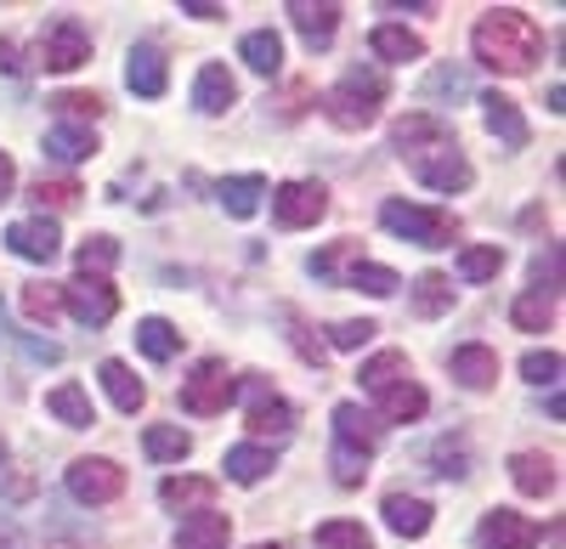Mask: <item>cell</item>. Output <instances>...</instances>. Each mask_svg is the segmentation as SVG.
<instances>
[{
  "label": "cell",
  "instance_id": "obj_1",
  "mask_svg": "<svg viewBox=\"0 0 566 549\" xmlns=\"http://www.w3.org/2000/svg\"><path fill=\"white\" fill-rule=\"evenodd\" d=\"M470 52H476V63L493 68V74H533L538 57H544V29L515 7H493V12L476 18V29H470Z\"/></svg>",
  "mask_w": 566,
  "mask_h": 549
},
{
  "label": "cell",
  "instance_id": "obj_2",
  "mask_svg": "<svg viewBox=\"0 0 566 549\" xmlns=\"http://www.w3.org/2000/svg\"><path fill=\"white\" fill-rule=\"evenodd\" d=\"M380 103H386V74L380 68H352L323 97V114L335 119L340 130H368L374 119H380Z\"/></svg>",
  "mask_w": 566,
  "mask_h": 549
},
{
  "label": "cell",
  "instance_id": "obj_3",
  "mask_svg": "<svg viewBox=\"0 0 566 549\" xmlns=\"http://www.w3.org/2000/svg\"><path fill=\"white\" fill-rule=\"evenodd\" d=\"M380 226L419 250H448L459 239V221L448 210H431V204H408V199H386L380 204Z\"/></svg>",
  "mask_w": 566,
  "mask_h": 549
},
{
  "label": "cell",
  "instance_id": "obj_4",
  "mask_svg": "<svg viewBox=\"0 0 566 549\" xmlns=\"http://www.w3.org/2000/svg\"><path fill=\"white\" fill-rule=\"evenodd\" d=\"M239 397V380L227 374V362L221 357H205L193 374L181 380V408L187 414H199V420H210V414H227V402Z\"/></svg>",
  "mask_w": 566,
  "mask_h": 549
},
{
  "label": "cell",
  "instance_id": "obj_5",
  "mask_svg": "<svg viewBox=\"0 0 566 549\" xmlns=\"http://www.w3.org/2000/svg\"><path fill=\"white\" fill-rule=\"evenodd\" d=\"M424 188L431 193H464L470 181H476V170H470V159L459 154V142L448 136V142H437V148H424V154H413V159H402Z\"/></svg>",
  "mask_w": 566,
  "mask_h": 549
},
{
  "label": "cell",
  "instance_id": "obj_6",
  "mask_svg": "<svg viewBox=\"0 0 566 549\" xmlns=\"http://www.w3.org/2000/svg\"><path fill=\"white\" fill-rule=\"evenodd\" d=\"M91 63V29L80 18H52L40 34V68H52V74H74Z\"/></svg>",
  "mask_w": 566,
  "mask_h": 549
},
{
  "label": "cell",
  "instance_id": "obj_7",
  "mask_svg": "<svg viewBox=\"0 0 566 549\" xmlns=\"http://www.w3.org/2000/svg\"><path fill=\"white\" fill-rule=\"evenodd\" d=\"M323 215H328L323 181H283V188H272V221L290 226V233H301V226H317Z\"/></svg>",
  "mask_w": 566,
  "mask_h": 549
},
{
  "label": "cell",
  "instance_id": "obj_8",
  "mask_svg": "<svg viewBox=\"0 0 566 549\" xmlns=\"http://www.w3.org/2000/svg\"><path fill=\"white\" fill-rule=\"evenodd\" d=\"M63 312L85 329H103L119 312V289L108 278H74V284H63Z\"/></svg>",
  "mask_w": 566,
  "mask_h": 549
},
{
  "label": "cell",
  "instance_id": "obj_9",
  "mask_svg": "<svg viewBox=\"0 0 566 549\" xmlns=\"http://www.w3.org/2000/svg\"><path fill=\"white\" fill-rule=\"evenodd\" d=\"M69 493L80 505H114L125 493V471L114 460H74L69 465Z\"/></svg>",
  "mask_w": 566,
  "mask_h": 549
},
{
  "label": "cell",
  "instance_id": "obj_10",
  "mask_svg": "<svg viewBox=\"0 0 566 549\" xmlns=\"http://www.w3.org/2000/svg\"><path fill=\"white\" fill-rule=\"evenodd\" d=\"M244 397H250V431H255V436H290V431H295V408L283 402L261 374H250Z\"/></svg>",
  "mask_w": 566,
  "mask_h": 549
},
{
  "label": "cell",
  "instance_id": "obj_11",
  "mask_svg": "<svg viewBox=\"0 0 566 549\" xmlns=\"http://www.w3.org/2000/svg\"><path fill=\"white\" fill-rule=\"evenodd\" d=\"M7 250L34 261V266H52L57 250H63V233H57V221H45V215L40 221H12L7 226Z\"/></svg>",
  "mask_w": 566,
  "mask_h": 549
},
{
  "label": "cell",
  "instance_id": "obj_12",
  "mask_svg": "<svg viewBox=\"0 0 566 549\" xmlns=\"http://www.w3.org/2000/svg\"><path fill=\"white\" fill-rule=\"evenodd\" d=\"M482 549H538V521L533 516H515V510H488L476 527Z\"/></svg>",
  "mask_w": 566,
  "mask_h": 549
},
{
  "label": "cell",
  "instance_id": "obj_13",
  "mask_svg": "<svg viewBox=\"0 0 566 549\" xmlns=\"http://www.w3.org/2000/svg\"><path fill=\"white\" fill-rule=\"evenodd\" d=\"M448 125L437 119V114H402L397 125H391V154L397 159H413V154H424V148H437V142H448Z\"/></svg>",
  "mask_w": 566,
  "mask_h": 549
},
{
  "label": "cell",
  "instance_id": "obj_14",
  "mask_svg": "<svg viewBox=\"0 0 566 549\" xmlns=\"http://www.w3.org/2000/svg\"><path fill=\"white\" fill-rule=\"evenodd\" d=\"M380 436H386L380 420H374L363 402H340V408H335V442H340V447H352V453H374V447H380Z\"/></svg>",
  "mask_w": 566,
  "mask_h": 549
},
{
  "label": "cell",
  "instance_id": "obj_15",
  "mask_svg": "<svg viewBox=\"0 0 566 549\" xmlns=\"http://www.w3.org/2000/svg\"><path fill=\"white\" fill-rule=\"evenodd\" d=\"M448 369L464 391H488V386H499V351L493 346H459L448 357Z\"/></svg>",
  "mask_w": 566,
  "mask_h": 549
},
{
  "label": "cell",
  "instance_id": "obj_16",
  "mask_svg": "<svg viewBox=\"0 0 566 549\" xmlns=\"http://www.w3.org/2000/svg\"><path fill=\"white\" fill-rule=\"evenodd\" d=\"M125 85L136 91V97H165L170 68H165V57L154 52V45H130V57H125Z\"/></svg>",
  "mask_w": 566,
  "mask_h": 549
},
{
  "label": "cell",
  "instance_id": "obj_17",
  "mask_svg": "<svg viewBox=\"0 0 566 549\" xmlns=\"http://www.w3.org/2000/svg\"><path fill=\"white\" fill-rule=\"evenodd\" d=\"M374 402H380V414L391 425H413V420H424V408H431V397H424V386L413 374L397 380V386H386V391H374Z\"/></svg>",
  "mask_w": 566,
  "mask_h": 549
},
{
  "label": "cell",
  "instance_id": "obj_18",
  "mask_svg": "<svg viewBox=\"0 0 566 549\" xmlns=\"http://www.w3.org/2000/svg\"><path fill=\"white\" fill-rule=\"evenodd\" d=\"M221 471H227V482L255 487V482H266V476L277 471V460H272V447H261V442H239V447H227Z\"/></svg>",
  "mask_w": 566,
  "mask_h": 549
},
{
  "label": "cell",
  "instance_id": "obj_19",
  "mask_svg": "<svg viewBox=\"0 0 566 549\" xmlns=\"http://www.w3.org/2000/svg\"><path fill=\"white\" fill-rule=\"evenodd\" d=\"M232 103H239V80H232L221 63H205L199 80H193V108L199 114H227Z\"/></svg>",
  "mask_w": 566,
  "mask_h": 549
},
{
  "label": "cell",
  "instance_id": "obj_20",
  "mask_svg": "<svg viewBox=\"0 0 566 549\" xmlns=\"http://www.w3.org/2000/svg\"><path fill=\"white\" fill-rule=\"evenodd\" d=\"M290 23L301 29V40L312 45V52H323V45L335 40V29H340V7H328V0H323V7H312V0H295Z\"/></svg>",
  "mask_w": 566,
  "mask_h": 549
},
{
  "label": "cell",
  "instance_id": "obj_21",
  "mask_svg": "<svg viewBox=\"0 0 566 549\" xmlns=\"http://www.w3.org/2000/svg\"><path fill=\"white\" fill-rule=\"evenodd\" d=\"M380 516H386V527L397 532V538H424L431 532V505H424V498H408V493H391L386 505H380Z\"/></svg>",
  "mask_w": 566,
  "mask_h": 549
},
{
  "label": "cell",
  "instance_id": "obj_22",
  "mask_svg": "<svg viewBox=\"0 0 566 549\" xmlns=\"http://www.w3.org/2000/svg\"><path fill=\"white\" fill-rule=\"evenodd\" d=\"M210 498H216V482H205V476H170V482H159V505L181 510V516L210 510Z\"/></svg>",
  "mask_w": 566,
  "mask_h": 549
},
{
  "label": "cell",
  "instance_id": "obj_23",
  "mask_svg": "<svg viewBox=\"0 0 566 549\" xmlns=\"http://www.w3.org/2000/svg\"><path fill=\"white\" fill-rule=\"evenodd\" d=\"M97 380H103V391H108V402L119 408V414H136V408L148 402V386H142V380L130 374V362H119V357H108V362H103Z\"/></svg>",
  "mask_w": 566,
  "mask_h": 549
},
{
  "label": "cell",
  "instance_id": "obj_24",
  "mask_svg": "<svg viewBox=\"0 0 566 549\" xmlns=\"http://www.w3.org/2000/svg\"><path fill=\"white\" fill-rule=\"evenodd\" d=\"M368 45H374V57H380V63H419L424 57V40L413 29H402V23H374Z\"/></svg>",
  "mask_w": 566,
  "mask_h": 549
},
{
  "label": "cell",
  "instance_id": "obj_25",
  "mask_svg": "<svg viewBox=\"0 0 566 549\" xmlns=\"http://www.w3.org/2000/svg\"><path fill=\"white\" fill-rule=\"evenodd\" d=\"M482 119H488V130L499 136L504 148H527V119H522V108H515L510 97L488 91V97H482Z\"/></svg>",
  "mask_w": 566,
  "mask_h": 549
},
{
  "label": "cell",
  "instance_id": "obj_26",
  "mask_svg": "<svg viewBox=\"0 0 566 549\" xmlns=\"http://www.w3.org/2000/svg\"><path fill=\"white\" fill-rule=\"evenodd\" d=\"M45 414H52V420H63L69 431L97 425V414H91V397H85L74 380H63V386H52V391H45Z\"/></svg>",
  "mask_w": 566,
  "mask_h": 549
},
{
  "label": "cell",
  "instance_id": "obj_27",
  "mask_svg": "<svg viewBox=\"0 0 566 549\" xmlns=\"http://www.w3.org/2000/svg\"><path fill=\"white\" fill-rule=\"evenodd\" d=\"M510 482L515 487H522L527 498H544V493H555V460H549V453H515V460H510Z\"/></svg>",
  "mask_w": 566,
  "mask_h": 549
},
{
  "label": "cell",
  "instance_id": "obj_28",
  "mask_svg": "<svg viewBox=\"0 0 566 549\" xmlns=\"http://www.w3.org/2000/svg\"><path fill=\"white\" fill-rule=\"evenodd\" d=\"M216 193H221V210L232 221H250L261 210V199H266V176H227Z\"/></svg>",
  "mask_w": 566,
  "mask_h": 549
},
{
  "label": "cell",
  "instance_id": "obj_29",
  "mask_svg": "<svg viewBox=\"0 0 566 549\" xmlns=\"http://www.w3.org/2000/svg\"><path fill=\"white\" fill-rule=\"evenodd\" d=\"M232 538V521L216 516V510H199V516H187L181 532H176V549H227Z\"/></svg>",
  "mask_w": 566,
  "mask_h": 549
},
{
  "label": "cell",
  "instance_id": "obj_30",
  "mask_svg": "<svg viewBox=\"0 0 566 549\" xmlns=\"http://www.w3.org/2000/svg\"><path fill=\"white\" fill-rule=\"evenodd\" d=\"M45 154L63 159V165H80V159L97 154V130L91 125H52L45 130Z\"/></svg>",
  "mask_w": 566,
  "mask_h": 549
},
{
  "label": "cell",
  "instance_id": "obj_31",
  "mask_svg": "<svg viewBox=\"0 0 566 549\" xmlns=\"http://www.w3.org/2000/svg\"><path fill=\"white\" fill-rule=\"evenodd\" d=\"M136 346H142V357L170 362L181 351V335H176V324H165V317H142V324H136Z\"/></svg>",
  "mask_w": 566,
  "mask_h": 549
},
{
  "label": "cell",
  "instance_id": "obj_32",
  "mask_svg": "<svg viewBox=\"0 0 566 549\" xmlns=\"http://www.w3.org/2000/svg\"><path fill=\"white\" fill-rule=\"evenodd\" d=\"M510 324H515V329H527V335H544V329L555 324V295H544V289H527L522 300L510 306Z\"/></svg>",
  "mask_w": 566,
  "mask_h": 549
},
{
  "label": "cell",
  "instance_id": "obj_33",
  "mask_svg": "<svg viewBox=\"0 0 566 549\" xmlns=\"http://www.w3.org/2000/svg\"><path fill=\"white\" fill-rule=\"evenodd\" d=\"M499 266H504V250H499V244H464V250H459V278H464V284L499 278Z\"/></svg>",
  "mask_w": 566,
  "mask_h": 549
},
{
  "label": "cell",
  "instance_id": "obj_34",
  "mask_svg": "<svg viewBox=\"0 0 566 549\" xmlns=\"http://www.w3.org/2000/svg\"><path fill=\"white\" fill-rule=\"evenodd\" d=\"M357 380H363V391H368V397H374V391H386V386L408 380V357H402V351H380V357H368L363 369H357Z\"/></svg>",
  "mask_w": 566,
  "mask_h": 549
},
{
  "label": "cell",
  "instance_id": "obj_35",
  "mask_svg": "<svg viewBox=\"0 0 566 549\" xmlns=\"http://www.w3.org/2000/svg\"><path fill=\"white\" fill-rule=\"evenodd\" d=\"M239 52H244V63L255 68V74H277L283 68V40L272 34V29H255V34H244V45H239Z\"/></svg>",
  "mask_w": 566,
  "mask_h": 549
},
{
  "label": "cell",
  "instance_id": "obj_36",
  "mask_svg": "<svg viewBox=\"0 0 566 549\" xmlns=\"http://www.w3.org/2000/svg\"><path fill=\"white\" fill-rule=\"evenodd\" d=\"M453 306V284L442 278V272H419L413 278V312L419 317H442Z\"/></svg>",
  "mask_w": 566,
  "mask_h": 549
},
{
  "label": "cell",
  "instance_id": "obj_37",
  "mask_svg": "<svg viewBox=\"0 0 566 549\" xmlns=\"http://www.w3.org/2000/svg\"><path fill=\"white\" fill-rule=\"evenodd\" d=\"M142 447H148V460L170 465V460H187V453H193V436H187L181 425H148V436H142Z\"/></svg>",
  "mask_w": 566,
  "mask_h": 549
},
{
  "label": "cell",
  "instance_id": "obj_38",
  "mask_svg": "<svg viewBox=\"0 0 566 549\" xmlns=\"http://www.w3.org/2000/svg\"><path fill=\"white\" fill-rule=\"evenodd\" d=\"M346 284H352V289H363V295H380V300L402 289L397 272H391V266H374V261H357V266L346 272Z\"/></svg>",
  "mask_w": 566,
  "mask_h": 549
},
{
  "label": "cell",
  "instance_id": "obj_39",
  "mask_svg": "<svg viewBox=\"0 0 566 549\" xmlns=\"http://www.w3.org/2000/svg\"><path fill=\"white\" fill-rule=\"evenodd\" d=\"M74 261H80V278H103V272L119 261V244H114L108 233H97V239H85V244L74 250Z\"/></svg>",
  "mask_w": 566,
  "mask_h": 549
},
{
  "label": "cell",
  "instance_id": "obj_40",
  "mask_svg": "<svg viewBox=\"0 0 566 549\" xmlns=\"http://www.w3.org/2000/svg\"><path fill=\"white\" fill-rule=\"evenodd\" d=\"M23 312L34 324H57L63 317V284H23Z\"/></svg>",
  "mask_w": 566,
  "mask_h": 549
},
{
  "label": "cell",
  "instance_id": "obj_41",
  "mask_svg": "<svg viewBox=\"0 0 566 549\" xmlns=\"http://www.w3.org/2000/svg\"><path fill=\"white\" fill-rule=\"evenodd\" d=\"M29 199L40 204V210H69V204H80L85 193H80V181H69V176H52V181H34V188H29Z\"/></svg>",
  "mask_w": 566,
  "mask_h": 549
},
{
  "label": "cell",
  "instance_id": "obj_42",
  "mask_svg": "<svg viewBox=\"0 0 566 549\" xmlns=\"http://www.w3.org/2000/svg\"><path fill=\"white\" fill-rule=\"evenodd\" d=\"M317 549H368V527L363 521H323Z\"/></svg>",
  "mask_w": 566,
  "mask_h": 549
},
{
  "label": "cell",
  "instance_id": "obj_43",
  "mask_svg": "<svg viewBox=\"0 0 566 549\" xmlns=\"http://www.w3.org/2000/svg\"><path fill=\"white\" fill-rule=\"evenodd\" d=\"M52 108H57L63 125L69 119H97L103 114V97H91V91H63V97H52Z\"/></svg>",
  "mask_w": 566,
  "mask_h": 549
},
{
  "label": "cell",
  "instance_id": "obj_44",
  "mask_svg": "<svg viewBox=\"0 0 566 549\" xmlns=\"http://www.w3.org/2000/svg\"><path fill=\"white\" fill-rule=\"evenodd\" d=\"M374 335H380V329H374L368 324V317H346V324H335V329H328V340H335V351H363Z\"/></svg>",
  "mask_w": 566,
  "mask_h": 549
},
{
  "label": "cell",
  "instance_id": "obj_45",
  "mask_svg": "<svg viewBox=\"0 0 566 549\" xmlns=\"http://www.w3.org/2000/svg\"><path fill=\"white\" fill-rule=\"evenodd\" d=\"M522 380L555 391V380H560V351H527V357H522Z\"/></svg>",
  "mask_w": 566,
  "mask_h": 549
},
{
  "label": "cell",
  "instance_id": "obj_46",
  "mask_svg": "<svg viewBox=\"0 0 566 549\" xmlns=\"http://www.w3.org/2000/svg\"><path fill=\"white\" fill-rule=\"evenodd\" d=\"M363 476H368V453H352V447L335 442V482L340 487H357Z\"/></svg>",
  "mask_w": 566,
  "mask_h": 549
},
{
  "label": "cell",
  "instance_id": "obj_47",
  "mask_svg": "<svg viewBox=\"0 0 566 549\" xmlns=\"http://www.w3.org/2000/svg\"><path fill=\"white\" fill-rule=\"evenodd\" d=\"M181 12H187V18H205V23H210V18H227V7H210V0H181Z\"/></svg>",
  "mask_w": 566,
  "mask_h": 549
},
{
  "label": "cell",
  "instance_id": "obj_48",
  "mask_svg": "<svg viewBox=\"0 0 566 549\" xmlns=\"http://www.w3.org/2000/svg\"><path fill=\"white\" fill-rule=\"evenodd\" d=\"M12 188H18V165L12 154H0V199H12Z\"/></svg>",
  "mask_w": 566,
  "mask_h": 549
},
{
  "label": "cell",
  "instance_id": "obj_49",
  "mask_svg": "<svg viewBox=\"0 0 566 549\" xmlns=\"http://www.w3.org/2000/svg\"><path fill=\"white\" fill-rule=\"evenodd\" d=\"M0 68H12V74L23 68V63H18V40H12V34H0Z\"/></svg>",
  "mask_w": 566,
  "mask_h": 549
},
{
  "label": "cell",
  "instance_id": "obj_50",
  "mask_svg": "<svg viewBox=\"0 0 566 549\" xmlns=\"http://www.w3.org/2000/svg\"><path fill=\"white\" fill-rule=\"evenodd\" d=\"M23 346H29V357H34V362H57V357H63L52 340H23Z\"/></svg>",
  "mask_w": 566,
  "mask_h": 549
},
{
  "label": "cell",
  "instance_id": "obj_51",
  "mask_svg": "<svg viewBox=\"0 0 566 549\" xmlns=\"http://www.w3.org/2000/svg\"><path fill=\"white\" fill-rule=\"evenodd\" d=\"M0 476H7V442H0Z\"/></svg>",
  "mask_w": 566,
  "mask_h": 549
},
{
  "label": "cell",
  "instance_id": "obj_52",
  "mask_svg": "<svg viewBox=\"0 0 566 549\" xmlns=\"http://www.w3.org/2000/svg\"><path fill=\"white\" fill-rule=\"evenodd\" d=\"M255 549H283V543H255Z\"/></svg>",
  "mask_w": 566,
  "mask_h": 549
}]
</instances>
